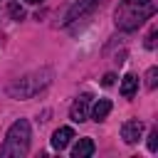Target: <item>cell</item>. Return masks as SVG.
<instances>
[{"instance_id": "obj_6", "label": "cell", "mask_w": 158, "mask_h": 158, "mask_svg": "<svg viewBox=\"0 0 158 158\" xmlns=\"http://www.w3.org/2000/svg\"><path fill=\"white\" fill-rule=\"evenodd\" d=\"M86 116H89V96H79L69 109V118L74 123H81V121H86Z\"/></svg>"}, {"instance_id": "obj_2", "label": "cell", "mask_w": 158, "mask_h": 158, "mask_svg": "<svg viewBox=\"0 0 158 158\" xmlns=\"http://www.w3.org/2000/svg\"><path fill=\"white\" fill-rule=\"evenodd\" d=\"M30 151V121L17 118L10 128L7 136L0 146V158H22Z\"/></svg>"}, {"instance_id": "obj_3", "label": "cell", "mask_w": 158, "mask_h": 158, "mask_svg": "<svg viewBox=\"0 0 158 158\" xmlns=\"http://www.w3.org/2000/svg\"><path fill=\"white\" fill-rule=\"evenodd\" d=\"M49 81H52V72H49V69H42V72H35V74H27V77L17 79V81L7 89V94L15 96V99H30V96H35L37 91H42Z\"/></svg>"}, {"instance_id": "obj_13", "label": "cell", "mask_w": 158, "mask_h": 158, "mask_svg": "<svg viewBox=\"0 0 158 158\" xmlns=\"http://www.w3.org/2000/svg\"><path fill=\"white\" fill-rule=\"evenodd\" d=\"M156 35H158V32H156V30H151V35H148V40H146V47H148V49H153V47H156Z\"/></svg>"}, {"instance_id": "obj_14", "label": "cell", "mask_w": 158, "mask_h": 158, "mask_svg": "<svg viewBox=\"0 0 158 158\" xmlns=\"http://www.w3.org/2000/svg\"><path fill=\"white\" fill-rule=\"evenodd\" d=\"M114 81H116V74H111V72H109V74H104V79H101V84H104V86H111Z\"/></svg>"}, {"instance_id": "obj_16", "label": "cell", "mask_w": 158, "mask_h": 158, "mask_svg": "<svg viewBox=\"0 0 158 158\" xmlns=\"http://www.w3.org/2000/svg\"><path fill=\"white\" fill-rule=\"evenodd\" d=\"M25 2H30V5H37V2H42V0H25Z\"/></svg>"}, {"instance_id": "obj_7", "label": "cell", "mask_w": 158, "mask_h": 158, "mask_svg": "<svg viewBox=\"0 0 158 158\" xmlns=\"http://www.w3.org/2000/svg\"><path fill=\"white\" fill-rule=\"evenodd\" d=\"M72 138H74V131H72L69 126H59V128L52 133V141H49V143H52V148H54V151H62V148H67V146H69V141H72Z\"/></svg>"}, {"instance_id": "obj_1", "label": "cell", "mask_w": 158, "mask_h": 158, "mask_svg": "<svg viewBox=\"0 0 158 158\" xmlns=\"http://www.w3.org/2000/svg\"><path fill=\"white\" fill-rule=\"evenodd\" d=\"M156 7H158L156 0H121L114 17L121 30H136L143 20L153 17Z\"/></svg>"}, {"instance_id": "obj_4", "label": "cell", "mask_w": 158, "mask_h": 158, "mask_svg": "<svg viewBox=\"0 0 158 158\" xmlns=\"http://www.w3.org/2000/svg\"><path fill=\"white\" fill-rule=\"evenodd\" d=\"M99 5V0H77L69 10H67V15H64V25H69V22H74V20H81V17H86L94 7Z\"/></svg>"}, {"instance_id": "obj_11", "label": "cell", "mask_w": 158, "mask_h": 158, "mask_svg": "<svg viewBox=\"0 0 158 158\" xmlns=\"http://www.w3.org/2000/svg\"><path fill=\"white\" fill-rule=\"evenodd\" d=\"M156 77H158V69L151 67L148 74H146V86H148V89H156Z\"/></svg>"}, {"instance_id": "obj_15", "label": "cell", "mask_w": 158, "mask_h": 158, "mask_svg": "<svg viewBox=\"0 0 158 158\" xmlns=\"http://www.w3.org/2000/svg\"><path fill=\"white\" fill-rule=\"evenodd\" d=\"M10 15H12L15 20H20V17L25 15V12H22V7H17V5H12V7H10Z\"/></svg>"}, {"instance_id": "obj_8", "label": "cell", "mask_w": 158, "mask_h": 158, "mask_svg": "<svg viewBox=\"0 0 158 158\" xmlns=\"http://www.w3.org/2000/svg\"><path fill=\"white\" fill-rule=\"evenodd\" d=\"M94 141L91 138H79V143L72 148V158H89L91 153H94Z\"/></svg>"}, {"instance_id": "obj_5", "label": "cell", "mask_w": 158, "mask_h": 158, "mask_svg": "<svg viewBox=\"0 0 158 158\" xmlns=\"http://www.w3.org/2000/svg\"><path fill=\"white\" fill-rule=\"evenodd\" d=\"M141 136H143V123H141L138 118L123 121V126H121V138H123L126 143H138Z\"/></svg>"}, {"instance_id": "obj_10", "label": "cell", "mask_w": 158, "mask_h": 158, "mask_svg": "<svg viewBox=\"0 0 158 158\" xmlns=\"http://www.w3.org/2000/svg\"><path fill=\"white\" fill-rule=\"evenodd\" d=\"M109 111H111V101H109V99H99V101L91 106V118H94V121H104V118L109 116Z\"/></svg>"}, {"instance_id": "obj_12", "label": "cell", "mask_w": 158, "mask_h": 158, "mask_svg": "<svg viewBox=\"0 0 158 158\" xmlns=\"http://www.w3.org/2000/svg\"><path fill=\"white\" fill-rule=\"evenodd\" d=\"M148 148H151V151H156V148H158V128H153V131H151V136H148Z\"/></svg>"}, {"instance_id": "obj_9", "label": "cell", "mask_w": 158, "mask_h": 158, "mask_svg": "<svg viewBox=\"0 0 158 158\" xmlns=\"http://www.w3.org/2000/svg\"><path fill=\"white\" fill-rule=\"evenodd\" d=\"M136 89H138V79H136V74H126V77L121 79V86H118V91H121V96H126V99H131V96L136 94Z\"/></svg>"}]
</instances>
